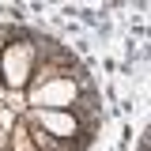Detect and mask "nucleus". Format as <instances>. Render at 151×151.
<instances>
[{
	"mask_svg": "<svg viewBox=\"0 0 151 151\" xmlns=\"http://www.w3.org/2000/svg\"><path fill=\"white\" fill-rule=\"evenodd\" d=\"M34 64H38V45L34 38L15 34L8 45H0V87L12 91H27L34 79Z\"/></svg>",
	"mask_w": 151,
	"mask_h": 151,
	"instance_id": "nucleus-1",
	"label": "nucleus"
},
{
	"mask_svg": "<svg viewBox=\"0 0 151 151\" xmlns=\"http://www.w3.org/2000/svg\"><path fill=\"white\" fill-rule=\"evenodd\" d=\"M30 125L42 129L57 144H76V147L87 144V129H79V117L72 110H34L30 113Z\"/></svg>",
	"mask_w": 151,
	"mask_h": 151,
	"instance_id": "nucleus-3",
	"label": "nucleus"
},
{
	"mask_svg": "<svg viewBox=\"0 0 151 151\" xmlns=\"http://www.w3.org/2000/svg\"><path fill=\"white\" fill-rule=\"evenodd\" d=\"M79 91H91L83 76H60V79H45V83H30L27 98L38 110H72L79 106Z\"/></svg>",
	"mask_w": 151,
	"mask_h": 151,
	"instance_id": "nucleus-2",
	"label": "nucleus"
}]
</instances>
